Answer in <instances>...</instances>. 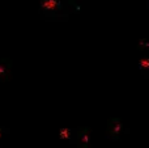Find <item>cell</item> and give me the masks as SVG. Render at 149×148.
<instances>
[{
    "mask_svg": "<svg viewBox=\"0 0 149 148\" xmlns=\"http://www.w3.org/2000/svg\"><path fill=\"white\" fill-rule=\"evenodd\" d=\"M42 8L47 10H54L58 8V0H45L42 3Z\"/></svg>",
    "mask_w": 149,
    "mask_h": 148,
    "instance_id": "obj_1",
    "label": "cell"
},
{
    "mask_svg": "<svg viewBox=\"0 0 149 148\" xmlns=\"http://www.w3.org/2000/svg\"><path fill=\"white\" fill-rule=\"evenodd\" d=\"M59 135H60V138H62V139H68L71 136V130L68 127L62 128V130L59 131Z\"/></svg>",
    "mask_w": 149,
    "mask_h": 148,
    "instance_id": "obj_2",
    "label": "cell"
},
{
    "mask_svg": "<svg viewBox=\"0 0 149 148\" xmlns=\"http://www.w3.org/2000/svg\"><path fill=\"white\" fill-rule=\"evenodd\" d=\"M140 64L144 68H149V59H141L140 60Z\"/></svg>",
    "mask_w": 149,
    "mask_h": 148,
    "instance_id": "obj_3",
    "label": "cell"
},
{
    "mask_svg": "<svg viewBox=\"0 0 149 148\" xmlns=\"http://www.w3.org/2000/svg\"><path fill=\"white\" fill-rule=\"evenodd\" d=\"M5 73V68L3 66H0V75H4Z\"/></svg>",
    "mask_w": 149,
    "mask_h": 148,
    "instance_id": "obj_4",
    "label": "cell"
},
{
    "mask_svg": "<svg viewBox=\"0 0 149 148\" xmlns=\"http://www.w3.org/2000/svg\"><path fill=\"white\" fill-rule=\"evenodd\" d=\"M0 138H1V131H0Z\"/></svg>",
    "mask_w": 149,
    "mask_h": 148,
    "instance_id": "obj_5",
    "label": "cell"
}]
</instances>
